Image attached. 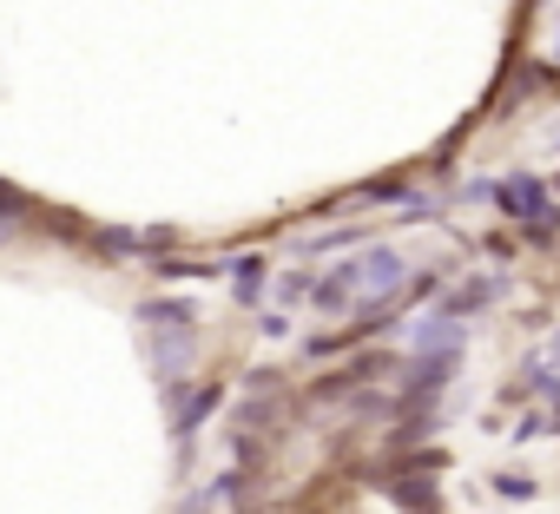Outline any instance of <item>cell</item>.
<instances>
[{"label": "cell", "instance_id": "cell-1", "mask_svg": "<svg viewBox=\"0 0 560 514\" xmlns=\"http://www.w3.org/2000/svg\"><path fill=\"white\" fill-rule=\"evenodd\" d=\"M402 284V257L396 250H370L363 257V297H389Z\"/></svg>", "mask_w": 560, "mask_h": 514}, {"label": "cell", "instance_id": "cell-2", "mask_svg": "<svg viewBox=\"0 0 560 514\" xmlns=\"http://www.w3.org/2000/svg\"><path fill=\"white\" fill-rule=\"evenodd\" d=\"M501 211H514V218H527L534 231H547V211H540V185H534V178L501 185Z\"/></svg>", "mask_w": 560, "mask_h": 514}, {"label": "cell", "instance_id": "cell-3", "mask_svg": "<svg viewBox=\"0 0 560 514\" xmlns=\"http://www.w3.org/2000/svg\"><path fill=\"white\" fill-rule=\"evenodd\" d=\"M257 278H264V265L244 257V265H237V297H257Z\"/></svg>", "mask_w": 560, "mask_h": 514}]
</instances>
